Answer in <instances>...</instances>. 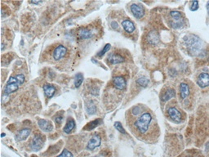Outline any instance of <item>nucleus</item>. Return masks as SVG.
Returning a JSON list of instances; mask_svg holds the SVG:
<instances>
[{"label": "nucleus", "mask_w": 209, "mask_h": 157, "mask_svg": "<svg viewBox=\"0 0 209 157\" xmlns=\"http://www.w3.org/2000/svg\"><path fill=\"white\" fill-rule=\"evenodd\" d=\"M157 123L151 112H142L140 116L132 120L130 128L137 137L142 140H150L157 136Z\"/></svg>", "instance_id": "nucleus-1"}, {"label": "nucleus", "mask_w": 209, "mask_h": 157, "mask_svg": "<svg viewBox=\"0 0 209 157\" xmlns=\"http://www.w3.org/2000/svg\"><path fill=\"white\" fill-rule=\"evenodd\" d=\"M184 43L188 50L193 55H198L202 49V42L194 35H188L184 38Z\"/></svg>", "instance_id": "nucleus-2"}, {"label": "nucleus", "mask_w": 209, "mask_h": 157, "mask_svg": "<svg viewBox=\"0 0 209 157\" xmlns=\"http://www.w3.org/2000/svg\"><path fill=\"white\" fill-rule=\"evenodd\" d=\"M170 25L174 29H180L184 25V19L182 14L180 12L172 11L169 12Z\"/></svg>", "instance_id": "nucleus-3"}, {"label": "nucleus", "mask_w": 209, "mask_h": 157, "mask_svg": "<svg viewBox=\"0 0 209 157\" xmlns=\"http://www.w3.org/2000/svg\"><path fill=\"white\" fill-rule=\"evenodd\" d=\"M20 82L18 81V80L16 78L11 77L9 79V80L7 81V85L5 87L4 89V94L5 95H9L11 93H14L16 91H17L19 87H20Z\"/></svg>", "instance_id": "nucleus-4"}, {"label": "nucleus", "mask_w": 209, "mask_h": 157, "mask_svg": "<svg viewBox=\"0 0 209 157\" xmlns=\"http://www.w3.org/2000/svg\"><path fill=\"white\" fill-rule=\"evenodd\" d=\"M131 12L132 15L134 16L137 19H141L145 15V9L141 4H132L131 5Z\"/></svg>", "instance_id": "nucleus-5"}, {"label": "nucleus", "mask_w": 209, "mask_h": 157, "mask_svg": "<svg viewBox=\"0 0 209 157\" xmlns=\"http://www.w3.org/2000/svg\"><path fill=\"white\" fill-rule=\"evenodd\" d=\"M197 84L200 88H207L209 86V74L207 72H202L197 78Z\"/></svg>", "instance_id": "nucleus-6"}, {"label": "nucleus", "mask_w": 209, "mask_h": 157, "mask_svg": "<svg viewBox=\"0 0 209 157\" xmlns=\"http://www.w3.org/2000/svg\"><path fill=\"white\" fill-rule=\"evenodd\" d=\"M66 53H67V48H66V47L63 46V45H59L53 51V58L56 61H59L61 58H64L65 56L66 55Z\"/></svg>", "instance_id": "nucleus-7"}, {"label": "nucleus", "mask_w": 209, "mask_h": 157, "mask_svg": "<svg viewBox=\"0 0 209 157\" xmlns=\"http://www.w3.org/2000/svg\"><path fill=\"white\" fill-rule=\"evenodd\" d=\"M168 115H169V117L171 118V120H172L176 123H180V122L182 121L183 117L181 113L175 107H170L168 109Z\"/></svg>", "instance_id": "nucleus-8"}, {"label": "nucleus", "mask_w": 209, "mask_h": 157, "mask_svg": "<svg viewBox=\"0 0 209 157\" xmlns=\"http://www.w3.org/2000/svg\"><path fill=\"white\" fill-rule=\"evenodd\" d=\"M101 142V137H100V136H98V135H95V136H93V137L88 141V144H87V149L90 150H93L94 149L97 148V147L100 146Z\"/></svg>", "instance_id": "nucleus-9"}, {"label": "nucleus", "mask_w": 209, "mask_h": 157, "mask_svg": "<svg viewBox=\"0 0 209 157\" xmlns=\"http://www.w3.org/2000/svg\"><path fill=\"white\" fill-rule=\"evenodd\" d=\"M113 84L115 86V89L118 90H123L126 88V80L123 77L121 76H117L113 79Z\"/></svg>", "instance_id": "nucleus-10"}, {"label": "nucleus", "mask_w": 209, "mask_h": 157, "mask_svg": "<svg viewBox=\"0 0 209 157\" xmlns=\"http://www.w3.org/2000/svg\"><path fill=\"white\" fill-rule=\"evenodd\" d=\"M43 146V140L40 136H35L33 138L32 143H31V148L34 151L41 150V148Z\"/></svg>", "instance_id": "nucleus-11"}, {"label": "nucleus", "mask_w": 209, "mask_h": 157, "mask_svg": "<svg viewBox=\"0 0 209 157\" xmlns=\"http://www.w3.org/2000/svg\"><path fill=\"white\" fill-rule=\"evenodd\" d=\"M39 126L44 132H52L53 130V125L50 121L46 120H39L38 121Z\"/></svg>", "instance_id": "nucleus-12"}, {"label": "nucleus", "mask_w": 209, "mask_h": 157, "mask_svg": "<svg viewBox=\"0 0 209 157\" xmlns=\"http://www.w3.org/2000/svg\"><path fill=\"white\" fill-rule=\"evenodd\" d=\"M190 93V89L187 84L185 83H181L180 85V97L182 100L186 99L189 96Z\"/></svg>", "instance_id": "nucleus-13"}, {"label": "nucleus", "mask_w": 209, "mask_h": 157, "mask_svg": "<svg viewBox=\"0 0 209 157\" xmlns=\"http://www.w3.org/2000/svg\"><path fill=\"white\" fill-rule=\"evenodd\" d=\"M30 134V129L29 128H24V129H21L20 131H19L16 135V140L17 142H20V141H24L29 137Z\"/></svg>", "instance_id": "nucleus-14"}, {"label": "nucleus", "mask_w": 209, "mask_h": 157, "mask_svg": "<svg viewBox=\"0 0 209 157\" xmlns=\"http://www.w3.org/2000/svg\"><path fill=\"white\" fill-rule=\"evenodd\" d=\"M147 40L148 42H149V44L153 45V46L158 44V43H159V35H158V33H157L156 31H151V32H150V33L148 34Z\"/></svg>", "instance_id": "nucleus-15"}, {"label": "nucleus", "mask_w": 209, "mask_h": 157, "mask_svg": "<svg viewBox=\"0 0 209 157\" xmlns=\"http://www.w3.org/2000/svg\"><path fill=\"white\" fill-rule=\"evenodd\" d=\"M122 26L124 29V30L126 32H128V33L131 34L132 33L133 31L135 30L136 29V27H135V25L133 24L132 21L129 20H124L122 21Z\"/></svg>", "instance_id": "nucleus-16"}, {"label": "nucleus", "mask_w": 209, "mask_h": 157, "mask_svg": "<svg viewBox=\"0 0 209 157\" xmlns=\"http://www.w3.org/2000/svg\"><path fill=\"white\" fill-rule=\"evenodd\" d=\"M43 91L48 98H52L56 93V88L50 84H45L43 86Z\"/></svg>", "instance_id": "nucleus-17"}, {"label": "nucleus", "mask_w": 209, "mask_h": 157, "mask_svg": "<svg viewBox=\"0 0 209 157\" xmlns=\"http://www.w3.org/2000/svg\"><path fill=\"white\" fill-rule=\"evenodd\" d=\"M109 59H110V63L113 65L119 64V63H122V62H124V58L119 54H113V55L110 56Z\"/></svg>", "instance_id": "nucleus-18"}, {"label": "nucleus", "mask_w": 209, "mask_h": 157, "mask_svg": "<svg viewBox=\"0 0 209 157\" xmlns=\"http://www.w3.org/2000/svg\"><path fill=\"white\" fill-rule=\"evenodd\" d=\"M75 120H73L72 118H70L67 120V123H66V125L64 128V132L66 133H71V131L75 128Z\"/></svg>", "instance_id": "nucleus-19"}, {"label": "nucleus", "mask_w": 209, "mask_h": 157, "mask_svg": "<svg viewBox=\"0 0 209 157\" xmlns=\"http://www.w3.org/2000/svg\"><path fill=\"white\" fill-rule=\"evenodd\" d=\"M79 36L82 39H90L93 36V33L91 32V30L88 29H82L80 30L79 32Z\"/></svg>", "instance_id": "nucleus-20"}, {"label": "nucleus", "mask_w": 209, "mask_h": 157, "mask_svg": "<svg viewBox=\"0 0 209 157\" xmlns=\"http://www.w3.org/2000/svg\"><path fill=\"white\" fill-rule=\"evenodd\" d=\"M101 123H102V120H93V121L90 122V123H88L86 126L84 127V130H88V131L93 130V128H97V127L100 124H101Z\"/></svg>", "instance_id": "nucleus-21"}, {"label": "nucleus", "mask_w": 209, "mask_h": 157, "mask_svg": "<svg viewBox=\"0 0 209 157\" xmlns=\"http://www.w3.org/2000/svg\"><path fill=\"white\" fill-rule=\"evenodd\" d=\"M175 96H176V93H175V91L173 89H167L165 93H164V94H163L162 100H163V102H167V101L170 100L171 98L175 97Z\"/></svg>", "instance_id": "nucleus-22"}, {"label": "nucleus", "mask_w": 209, "mask_h": 157, "mask_svg": "<svg viewBox=\"0 0 209 157\" xmlns=\"http://www.w3.org/2000/svg\"><path fill=\"white\" fill-rule=\"evenodd\" d=\"M84 81V76L82 74H77L75 79V85L76 88H79Z\"/></svg>", "instance_id": "nucleus-23"}, {"label": "nucleus", "mask_w": 209, "mask_h": 157, "mask_svg": "<svg viewBox=\"0 0 209 157\" xmlns=\"http://www.w3.org/2000/svg\"><path fill=\"white\" fill-rule=\"evenodd\" d=\"M86 110H87V112H88V114H90V115H93V114H95L96 111H97V107H96L95 105L92 104V103H89V104H87Z\"/></svg>", "instance_id": "nucleus-24"}, {"label": "nucleus", "mask_w": 209, "mask_h": 157, "mask_svg": "<svg viewBox=\"0 0 209 157\" xmlns=\"http://www.w3.org/2000/svg\"><path fill=\"white\" fill-rule=\"evenodd\" d=\"M137 84H138L140 86L146 87L147 86V84H149V80H148L147 78H145V77L139 78L138 80H137Z\"/></svg>", "instance_id": "nucleus-25"}, {"label": "nucleus", "mask_w": 209, "mask_h": 157, "mask_svg": "<svg viewBox=\"0 0 209 157\" xmlns=\"http://www.w3.org/2000/svg\"><path fill=\"white\" fill-rule=\"evenodd\" d=\"M110 48H111V46H110V44H107L106 46L104 47V48L102 49V50H101V51L98 53V54H97V56H98V57H102L103 55H105V53H106L109 51V50H110Z\"/></svg>", "instance_id": "nucleus-26"}, {"label": "nucleus", "mask_w": 209, "mask_h": 157, "mask_svg": "<svg viewBox=\"0 0 209 157\" xmlns=\"http://www.w3.org/2000/svg\"><path fill=\"white\" fill-rule=\"evenodd\" d=\"M115 128H116L117 130L119 131L121 133H126L124 128H123V125L121 124L120 122H115Z\"/></svg>", "instance_id": "nucleus-27"}, {"label": "nucleus", "mask_w": 209, "mask_h": 157, "mask_svg": "<svg viewBox=\"0 0 209 157\" xmlns=\"http://www.w3.org/2000/svg\"><path fill=\"white\" fill-rule=\"evenodd\" d=\"M57 157H74V155H73V154L70 151V150L65 149V150L61 152V154L58 155Z\"/></svg>", "instance_id": "nucleus-28"}, {"label": "nucleus", "mask_w": 209, "mask_h": 157, "mask_svg": "<svg viewBox=\"0 0 209 157\" xmlns=\"http://www.w3.org/2000/svg\"><path fill=\"white\" fill-rule=\"evenodd\" d=\"M190 10H191L192 12H195L196 10H198V2H197V1H194V2H191V6H190Z\"/></svg>", "instance_id": "nucleus-29"}, {"label": "nucleus", "mask_w": 209, "mask_h": 157, "mask_svg": "<svg viewBox=\"0 0 209 157\" xmlns=\"http://www.w3.org/2000/svg\"><path fill=\"white\" fill-rule=\"evenodd\" d=\"M16 78L17 79L18 81L20 82V84H23V83L25 82V75H21V74H20V75H18L17 76H16Z\"/></svg>", "instance_id": "nucleus-30"}, {"label": "nucleus", "mask_w": 209, "mask_h": 157, "mask_svg": "<svg viewBox=\"0 0 209 157\" xmlns=\"http://www.w3.org/2000/svg\"><path fill=\"white\" fill-rule=\"evenodd\" d=\"M111 25H112V27L114 28V29H116L117 27L119 26L118 23H116L115 21H113V22H111Z\"/></svg>", "instance_id": "nucleus-31"}, {"label": "nucleus", "mask_w": 209, "mask_h": 157, "mask_svg": "<svg viewBox=\"0 0 209 157\" xmlns=\"http://www.w3.org/2000/svg\"><path fill=\"white\" fill-rule=\"evenodd\" d=\"M56 122H57V124H61V122H62V118L61 117H57V119H56Z\"/></svg>", "instance_id": "nucleus-32"}, {"label": "nucleus", "mask_w": 209, "mask_h": 157, "mask_svg": "<svg viewBox=\"0 0 209 157\" xmlns=\"http://www.w3.org/2000/svg\"><path fill=\"white\" fill-rule=\"evenodd\" d=\"M206 150L209 151V142H207V145H206Z\"/></svg>", "instance_id": "nucleus-33"}, {"label": "nucleus", "mask_w": 209, "mask_h": 157, "mask_svg": "<svg viewBox=\"0 0 209 157\" xmlns=\"http://www.w3.org/2000/svg\"><path fill=\"white\" fill-rule=\"evenodd\" d=\"M207 12H208V14H209V1L207 2Z\"/></svg>", "instance_id": "nucleus-34"}]
</instances>
